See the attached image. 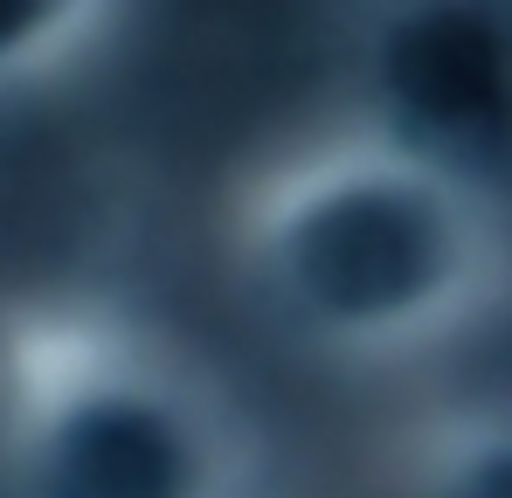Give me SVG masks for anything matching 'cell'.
<instances>
[{
	"label": "cell",
	"instance_id": "3957f363",
	"mask_svg": "<svg viewBox=\"0 0 512 498\" xmlns=\"http://www.w3.org/2000/svg\"><path fill=\"white\" fill-rule=\"evenodd\" d=\"M111 0H0V77H35L49 63H70L104 28Z\"/></svg>",
	"mask_w": 512,
	"mask_h": 498
},
{
	"label": "cell",
	"instance_id": "6da1fadb",
	"mask_svg": "<svg viewBox=\"0 0 512 498\" xmlns=\"http://www.w3.org/2000/svg\"><path fill=\"white\" fill-rule=\"evenodd\" d=\"M250 263L277 319L388 353L443 339L492 291L499 229L457 153L374 132L333 139L270 180L250 215Z\"/></svg>",
	"mask_w": 512,
	"mask_h": 498
},
{
	"label": "cell",
	"instance_id": "7a4b0ae2",
	"mask_svg": "<svg viewBox=\"0 0 512 498\" xmlns=\"http://www.w3.org/2000/svg\"><path fill=\"white\" fill-rule=\"evenodd\" d=\"M42 498H222L229 450L167 374L97 367L35 436Z\"/></svg>",
	"mask_w": 512,
	"mask_h": 498
},
{
	"label": "cell",
	"instance_id": "277c9868",
	"mask_svg": "<svg viewBox=\"0 0 512 498\" xmlns=\"http://www.w3.org/2000/svg\"><path fill=\"white\" fill-rule=\"evenodd\" d=\"M374 7H388V14H429V7H443V0H374Z\"/></svg>",
	"mask_w": 512,
	"mask_h": 498
}]
</instances>
